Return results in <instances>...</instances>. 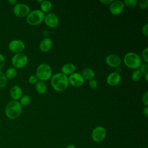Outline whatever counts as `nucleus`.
I'll return each mask as SVG.
<instances>
[{
  "label": "nucleus",
  "mask_w": 148,
  "mask_h": 148,
  "mask_svg": "<svg viewBox=\"0 0 148 148\" xmlns=\"http://www.w3.org/2000/svg\"><path fill=\"white\" fill-rule=\"evenodd\" d=\"M51 84L56 91L59 92L64 91L69 86L68 77L61 72L57 73L52 76Z\"/></svg>",
  "instance_id": "1"
},
{
  "label": "nucleus",
  "mask_w": 148,
  "mask_h": 148,
  "mask_svg": "<svg viewBox=\"0 0 148 148\" xmlns=\"http://www.w3.org/2000/svg\"><path fill=\"white\" fill-rule=\"evenodd\" d=\"M22 106L18 101H11L9 102L5 109V114L8 118L14 120L17 119L21 114Z\"/></svg>",
  "instance_id": "2"
},
{
  "label": "nucleus",
  "mask_w": 148,
  "mask_h": 148,
  "mask_svg": "<svg viewBox=\"0 0 148 148\" xmlns=\"http://www.w3.org/2000/svg\"><path fill=\"white\" fill-rule=\"evenodd\" d=\"M125 65L129 68L132 69H139L142 64V60L140 56L134 52L127 53L123 58Z\"/></svg>",
  "instance_id": "3"
},
{
  "label": "nucleus",
  "mask_w": 148,
  "mask_h": 148,
  "mask_svg": "<svg viewBox=\"0 0 148 148\" xmlns=\"http://www.w3.org/2000/svg\"><path fill=\"white\" fill-rule=\"evenodd\" d=\"M35 75L41 81L48 80L52 76V69L49 64L42 63L37 67Z\"/></svg>",
  "instance_id": "4"
},
{
  "label": "nucleus",
  "mask_w": 148,
  "mask_h": 148,
  "mask_svg": "<svg viewBox=\"0 0 148 148\" xmlns=\"http://www.w3.org/2000/svg\"><path fill=\"white\" fill-rule=\"evenodd\" d=\"M27 23L31 25H37L43 21L45 14L39 9L32 10L26 16Z\"/></svg>",
  "instance_id": "5"
},
{
  "label": "nucleus",
  "mask_w": 148,
  "mask_h": 148,
  "mask_svg": "<svg viewBox=\"0 0 148 148\" xmlns=\"http://www.w3.org/2000/svg\"><path fill=\"white\" fill-rule=\"evenodd\" d=\"M12 64L16 69H20L24 67L28 62L27 56L22 53L15 54L11 60Z\"/></svg>",
  "instance_id": "6"
},
{
  "label": "nucleus",
  "mask_w": 148,
  "mask_h": 148,
  "mask_svg": "<svg viewBox=\"0 0 148 148\" xmlns=\"http://www.w3.org/2000/svg\"><path fill=\"white\" fill-rule=\"evenodd\" d=\"M13 12L14 15L19 17L27 16L30 12L29 7L23 3H17L13 7Z\"/></svg>",
  "instance_id": "7"
},
{
  "label": "nucleus",
  "mask_w": 148,
  "mask_h": 148,
  "mask_svg": "<svg viewBox=\"0 0 148 148\" xmlns=\"http://www.w3.org/2000/svg\"><path fill=\"white\" fill-rule=\"evenodd\" d=\"M106 135V129L102 126H97L92 131L91 138L95 142H100L105 138Z\"/></svg>",
  "instance_id": "8"
},
{
  "label": "nucleus",
  "mask_w": 148,
  "mask_h": 148,
  "mask_svg": "<svg viewBox=\"0 0 148 148\" xmlns=\"http://www.w3.org/2000/svg\"><path fill=\"white\" fill-rule=\"evenodd\" d=\"M9 50L15 54L21 53L25 47V43L21 40L14 39L11 40L8 45Z\"/></svg>",
  "instance_id": "9"
},
{
  "label": "nucleus",
  "mask_w": 148,
  "mask_h": 148,
  "mask_svg": "<svg viewBox=\"0 0 148 148\" xmlns=\"http://www.w3.org/2000/svg\"><path fill=\"white\" fill-rule=\"evenodd\" d=\"M68 81L69 84L75 87H80L84 83V79L82 75L77 72H74L70 75L68 77Z\"/></svg>",
  "instance_id": "10"
},
{
  "label": "nucleus",
  "mask_w": 148,
  "mask_h": 148,
  "mask_svg": "<svg viewBox=\"0 0 148 148\" xmlns=\"http://www.w3.org/2000/svg\"><path fill=\"white\" fill-rule=\"evenodd\" d=\"M124 8V5L121 1H113L109 4V11L113 15L117 16L122 13Z\"/></svg>",
  "instance_id": "11"
},
{
  "label": "nucleus",
  "mask_w": 148,
  "mask_h": 148,
  "mask_svg": "<svg viewBox=\"0 0 148 148\" xmlns=\"http://www.w3.org/2000/svg\"><path fill=\"white\" fill-rule=\"evenodd\" d=\"M45 24L50 28H56L59 24V19L53 13H49L45 15L44 20Z\"/></svg>",
  "instance_id": "12"
},
{
  "label": "nucleus",
  "mask_w": 148,
  "mask_h": 148,
  "mask_svg": "<svg viewBox=\"0 0 148 148\" xmlns=\"http://www.w3.org/2000/svg\"><path fill=\"white\" fill-rule=\"evenodd\" d=\"M105 62L108 65L112 68H117L121 63V58L116 54H110L106 56Z\"/></svg>",
  "instance_id": "13"
},
{
  "label": "nucleus",
  "mask_w": 148,
  "mask_h": 148,
  "mask_svg": "<svg viewBox=\"0 0 148 148\" xmlns=\"http://www.w3.org/2000/svg\"><path fill=\"white\" fill-rule=\"evenodd\" d=\"M121 80V76L117 72H113L109 73L106 78L107 83L112 86L117 85Z\"/></svg>",
  "instance_id": "14"
},
{
  "label": "nucleus",
  "mask_w": 148,
  "mask_h": 148,
  "mask_svg": "<svg viewBox=\"0 0 148 148\" xmlns=\"http://www.w3.org/2000/svg\"><path fill=\"white\" fill-rule=\"evenodd\" d=\"M9 95L13 100L18 101L23 95V91L21 88L17 85L12 86L10 89Z\"/></svg>",
  "instance_id": "15"
},
{
  "label": "nucleus",
  "mask_w": 148,
  "mask_h": 148,
  "mask_svg": "<svg viewBox=\"0 0 148 148\" xmlns=\"http://www.w3.org/2000/svg\"><path fill=\"white\" fill-rule=\"evenodd\" d=\"M53 42L49 38H45L39 43V49L42 52H47L52 47Z\"/></svg>",
  "instance_id": "16"
},
{
  "label": "nucleus",
  "mask_w": 148,
  "mask_h": 148,
  "mask_svg": "<svg viewBox=\"0 0 148 148\" xmlns=\"http://www.w3.org/2000/svg\"><path fill=\"white\" fill-rule=\"evenodd\" d=\"M76 66L73 63H66L62 65L61 68V73L67 75H70L75 72Z\"/></svg>",
  "instance_id": "17"
},
{
  "label": "nucleus",
  "mask_w": 148,
  "mask_h": 148,
  "mask_svg": "<svg viewBox=\"0 0 148 148\" xmlns=\"http://www.w3.org/2000/svg\"><path fill=\"white\" fill-rule=\"evenodd\" d=\"M81 75L84 79L90 80L94 79L95 76V72L92 69L90 68H86L82 71Z\"/></svg>",
  "instance_id": "18"
},
{
  "label": "nucleus",
  "mask_w": 148,
  "mask_h": 148,
  "mask_svg": "<svg viewBox=\"0 0 148 148\" xmlns=\"http://www.w3.org/2000/svg\"><path fill=\"white\" fill-rule=\"evenodd\" d=\"M35 88L36 91L40 94H44L47 91L46 84L43 82L39 80L35 84Z\"/></svg>",
  "instance_id": "19"
},
{
  "label": "nucleus",
  "mask_w": 148,
  "mask_h": 148,
  "mask_svg": "<svg viewBox=\"0 0 148 148\" xmlns=\"http://www.w3.org/2000/svg\"><path fill=\"white\" fill-rule=\"evenodd\" d=\"M40 10L43 13L49 12L52 8V3L49 1H43L40 5Z\"/></svg>",
  "instance_id": "20"
},
{
  "label": "nucleus",
  "mask_w": 148,
  "mask_h": 148,
  "mask_svg": "<svg viewBox=\"0 0 148 148\" xmlns=\"http://www.w3.org/2000/svg\"><path fill=\"white\" fill-rule=\"evenodd\" d=\"M17 73V71L15 68L10 67L6 71L5 75L6 79H13L16 76Z\"/></svg>",
  "instance_id": "21"
},
{
  "label": "nucleus",
  "mask_w": 148,
  "mask_h": 148,
  "mask_svg": "<svg viewBox=\"0 0 148 148\" xmlns=\"http://www.w3.org/2000/svg\"><path fill=\"white\" fill-rule=\"evenodd\" d=\"M142 77V73L139 71V69H137L133 71L131 75V79L133 82H138L139 81Z\"/></svg>",
  "instance_id": "22"
},
{
  "label": "nucleus",
  "mask_w": 148,
  "mask_h": 148,
  "mask_svg": "<svg viewBox=\"0 0 148 148\" xmlns=\"http://www.w3.org/2000/svg\"><path fill=\"white\" fill-rule=\"evenodd\" d=\"M19 102H20V103L21 104V105L22 106H27V105H29V103L31 102V98L28 95H22V97L20 99Z\"/></svg>",
  "instance_id": "23"
},
{
  "label": "nucleus",
  "mask_w": 148,
  "mask_h": 148,
  "mask_svg": "<svg viewBox=\"0 0 148 148\" xmlns=\"http://www.w3.org/2000/svg\"><path fill=\"white\" fill-rule=\"evenodd\" d=\"M7 83V79L5 73L0 70V89L4 88Z\"/></svg>",
  "instance_id": "24"
},
{
  "label": "nucleus",
  "mask_w": 148,
  "mask_h": 148,
  "mask_svg": "<svg viewBox=\"0 0 148 148\" xmlns=\"http://www.w3.org/2000/svg\"><path fill=\"white\" fill-rule=\"evenodd\" d=\"M123 3L124 6L129 8H134L137 5L138 1L136 0H124Z\"/></svg>",
  "instance_id": "25"
},
{
  "label": "nucleus",
  "mask_w": 148,
  "mask_h": 148,
  "mask_svg": "<svg viewBox=\"0 0 148 148\" xmlns=\"http://www.w3.org/2000/svg\"><path fill=\"white\" fill-rule=\"evenodd\" d=\"M139 71L142 73V74L145 75L146 73H148V65L147 63L145 64H142L139 68Z\"/></svg>",
  "instance_id": "26"
},
{
  "label": "nucleus",
  "mask_w": 148,
  "mask_h": 148,
  "mask_svg": "<svg viewBox=\"0 0 148 148\" xmlns=\"http://www.w3.org/2000/svg\"><path fill=\"white\" fill-rule=\"evenodd\" d=\"M142 102L145 106H147L148 105V91H146L142 95Z\"/></svg>",
  "instance_id": "27"
},
{
  "label": "nucleus",
  "mask_w": 148,
  "mask_h": 148,
  "mask_svg": "<svg viewBox=\"0 0 148 148\" xmlns=\"http://www.w3.org/2000/svg\"><path fill=\"white\" fill-rule=\"evenodd\" d=\"M28 82L32 84H35L38 82V79L35 75H32L29 77Z\"/></svg>",
  "instance_id": "28"
},
{
  "label": "nucleus",
  "mask_w": 148,
  "mask_h": 148,
  "mask_svg": "<svg viewBox=\"0 0 148 148\" xmlns=\"http://www.w3.org/2000/svg\"><path fill=\"white\" fill-rule=\"evenodd\" d=\"M139 6L142 9H145L148 6L147 0H140L139 2Z\"/></svg>",
  "instance_id": "29"
},
{
  "label": "nucleus",
  "mask_w": 148,
  "mask_h": 148,
  "mask_svg": "<svg viewBox=\"0 0 148 148\" xmlns=\"http://www.w3.org/2000/svg\"><path fill=\"white\" fill-rule=\"evenodd\" d=\"M147 52H148V48L146 47L145 49L143 50L141 56L143 58V60L146 62H148V58H147Z\"/></svg>",
  "instance_id": "30"
},
{
  "label": "nucleus",
  "mask_w": 148,
  "mask_h": 148,
  "mask_svg": "<svg viewBox=\"0 0 148 148\" xmlns=\"http://www.w3.org/2000/svg\"><path fill=\"white\" fill-rule=\"evenodd\" d=\"M89 86L92 89H95L98 86L97 81L94 79L89 80Z\"/></svg>",
  "instance_id": "31"
},
{
  "label": "nucleus",
  "mask_w": 148,
  "mask_h": 148,
  "mask_svg": "<svg viewBox=\"0 0 148 148\" xmlns=\"http://www.w3.org/2000/svg\"><path fill=\"white\" fill-rule=\"evenodd\" d=\"M5 64V58L4 56L0 53V70L3 68Z\"/></svg>",
  "instance_id": "32"
},
{
  "label": "nucleus",
  "mask_w": 148,
  "mask_h": 148,
  "mask_svg": "<svg viewBox=\"0 0 148 148\" xmlns=\"http://www.w3.org/2000/svg\"><path fill=\"white\" fill-rule=\"evenodd\" d=\"M142 33L146 36H147L148 35V32H147V24H145L142 28Z\"/></svg>",
  "instance_id": "33"
},
{
  "label": "nucleus",
  "mask_w": 148,
  "mask_h": 148,
  "mask_svg": "<svg viewBox=\"0 0 148 148\" xmlns=\"http://www.w3.org/2000/svg\"><path fill=\"white\" fill-rule=\"evenodd\" d=\"M99 2L102 3H103V4L109 5L113 2V0H100Z\"/></svg>",
  "instance_id": "34"
},
{
  "label": "nucleus",
  "mask_w": 148,
  "mask_h": 148,
  "mask_svg": "<svg viewBox=\"0 0 148 148\" xmlns=\"http://www.w3.org/2000/svg\"><path fill=\"white\" fill-rule=\"evenodd\" d=\"M143 114L147 117L148 116V108L147 106H145L143 109Z\"/></svg>",
  "instance_id": "35"
},
{
  "label": "nucleus",
  "mask_w": 148,
  "mask_h": 148,
  "mask_svg": "<svg viewBox=\"0 0 148 148\" xmlns=\"http://www.w3.org/2000/svg\"><path fill=\"white\" fill-rule=\"evenodd\" d=\"M8 2L10 5H15L17 2L16 0H8Z\"/></svg>",
  "instance_id": "36"
},
{
  "label": "nucleus",
  "mask_w": 148,
  "mask_h": 148,
  "mask_svg": "<svg viewBox=\"0 0 148 148\" xmlns=\"http://www.w3.org/2000/svg\"><path fill=\"white\" fill-rule=\"evenodd\" d=\"M66 148H76L75 146L74 145H72V144H70L69 145H68Z\"/></svg>",
  "instance_id": "37"
},
{
  "label": "nucleus",
  "mask_w": 148,
  "mask_h": 148,
  "mask_svg": "<svg viewBox=\"0 0 148 148\" xmlns=\"http://www.w3.org/2000/svg\"><path fill=\"white\" fill-rule=\"evenodd\" d=\"M145 80L146 82L148 81V73H146L145 75Z\"/></svg>",
  "instance_id": "38"
}]
</instances>
